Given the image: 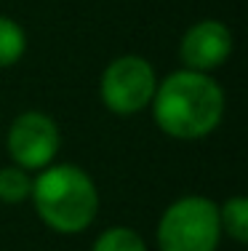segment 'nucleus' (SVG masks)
<instances>
[{
  "label": "nucleus",
  "mask_w": 248,
  "mask_h": 251,
  "mask_svg": "<svg viewBox=\"0 0 248 251\" xmlns=\"http://www.w3.org/2000/svg\"><path fill=\"white\" fill-rule=\"evenodd\" d=\"M219 241V206L203 195H187L174 201L158 222L160 251H216Z\"/></svg>",
  "instance_id": "3"
},
{
  "label": "nucleus",
  "mask_w": 248,
  "mask_h": 251,
  "mask_svg": "<svg viewBox=\"0 0 248 251\" xmlns=\"http://www.w3.org/2000/svg\"><path fill=\"white\" fill-rule=\"evenodd\" d=\"M59 145H62V134H59L56 121L35 110L16 115L5 134V147L14 166H22L27 171H40L51 166L59 152Z\"/></svg>",
  "instance_id": "5"
},
{
  "label": "nucleus",
  "mask_w": 248,
  "mask_h": 251,
  "mask_svg": "<svg viewBox=\"0 0 248 251\" xmlns=\"http://www.w3.org/2000/svg\"><path fill=\"white\" fill-rule=\"evenodd\" d=\"M155 88H158L155 67L136 53L112 59L104 67L102 83H99L104 107L115 115H136L144 107H150Z\"/></svg>",
  "instance_id": "4"
},
{
  "label": "nucleus",
  "mask_w": 248,
  "mask_h": 251,
  "mask_svg": "<svg viewBox=\"0 0 248 251\" xmlns=\"http://www.w3.org/2000/svg\"><path fill=\"white\" fill-rule=\"evenodd\" d=\"M91 251H147V243L131 227H110L93 241Z\"/></svg>",
  "instance_id": "10"
},
{
  "label": "nucleus",
  "mask_w": 248,
  "mask_h": 251,
  "mask_svg": "<svg viewBox=\"0 0 248 251\" xmlns=\"http://www.w3.org/2000/svg\"><path fill=\"white\" fill-rule=\"evenodd\" d=\"M229 53H232V32L216 19H203L192 25L179 43L184 70H195V73H211L222 67Z\"/></svg>",
  "instance_id": "6"
},
{
  "label": "nucleus",
  "mask_w": 248,
  "mask_h": 251,
  "mask_svg": "<svg viewBox=\"0 0 248 251\" xmlns=\"http://www.w3.org/2000/svg\"><path fill=\"white\" fill-rule=\"evenodd\" d=\"M222 232H227L232 241L248 243V201L243 195H232L219 206Z\"/></svg>",
  "instance_id": "7"
},
{
  "label": "nucleus",
  "mask_w": 248,
  "mask_h": 251,
  "mask_svg": "<svg viewBox=\"0 0 248 251\" xmlns=\"http://www.w3.org/2000/svg\"><path fill=\"white\" fill-rule=\"evenodd\" d=\"M152 118L163 134L174 139H203L224 115V91L208 73L179 70L158 83Z\"/></svg>",
  "instance_id": "1"
},
{
  "label": "nucleus",
  "mask_w": 248,
  "mask_h": 251,
  "mask_svg": "<svg viewBox=\"0 0 248 251\" xmlns=\"http://www.w3.org/2000/svg\"><path fill=\"white\" fill-rule=\"evenodd\" d=\"M27 51V35L19 22L0 14V70L16 64Z\"/></svg>",
  "instance_id": "8"
},
{
  "label": "nucleus",
  "mask_w": 248,
  "mask_h": 251,
  "mask_svg": "<svg viewBox=\"0 0 248 251\" xmlns=\"http://www.w3.org/2000/svg\"><path fill=\"white\" fill-rule=\"evenodd\" d=\"M29 198L35 211L54 232L75 235L96 219L99 193L93 179L72 163H51L32 179Z\"/></svg>",
  "instance_id": "2"
},
{
  "label": "nucleus",
  "mask_w": 248,
  "mask_h": 251,
  "mask_svg": "<svg viewBox=\"0 0 248 251\" xmlns=\"http://www.w3.org/2000/svg\"><path fill=\"white\" fill-rule=\"evenodd\" d=\"M32 193V176L22 166H3L0 169V201L22 203Z\"/></svg>",
  "instance_id": "9"
}]
</instances>
